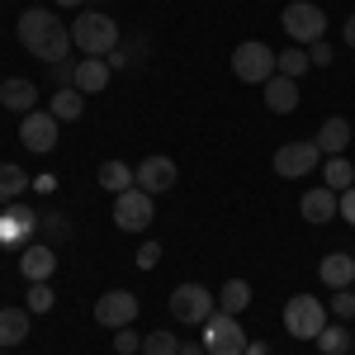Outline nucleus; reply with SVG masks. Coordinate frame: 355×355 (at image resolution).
<instances>
[{
	"mask_svg": "<svg viewBox=\"0 0 355 355\" xmlns=\"http://www.w3.org/2000/svg\"><path fill=\"white\" fill-rule=\"evenodd\" d=\"M15 33H19V48L28 57H38V62H48V67L67 62V53H71V24H62L53 10H43V5L24 10Z\"/></svg>",
	"mask_w": 355,
	"mask_h": 355,
	"instance_id": "1",
	"label": "nucleus"
},
{
	"mask_svg": "<svg viewBox=\"0 0 355 355\" xmlns=\"http://www.w3.org/2000/svg\"><path fill=\"white\" fill-rule=\"evenodd\" d=\"M119 43H123V33L114 24V15H105V10H81V15H76V24H71V48L81 57H110Z\"/></svg>",
	"mask_w": 355,
	"mask_h": 355,
	"instance_id": "2",
	"label": "nucleus"
},
{
	"mask_svg": "<svg viewBox=\"0 0 355 355\" xmlns=\"http://www.w3.org/2000/svg\"><path fill=\"white\" fill-rule=\"evenodd\" d=\"M166 303H171V318H175L180 327H204V322L218 313V294H214V289H204V284H194V279L175 284Z\"/></svg>",
	"mask_w": 355,
	"mask_h": 355,
	"instance_id": "3",
	"label": "nucleus"
},
{
	"mask_svg": "<svg viewBox=\"0 0 355 355\" xmlns=\"http://www.w3.org/2000/svg\"><path fill=\"white\" fill-rule=\"evenodd\" d=\"M279 28L294 38V48H313L327 33V10L313 5V0H289L284 15H279Z\"/></svg>",
	"mask_w": 355,
	"mask_h": 355,
	"instance_id": "4",
	"label": "nucleus"
},
{
	"mask_svg": "<svg viewBox=\"0 0 355 355\" xmlns=\"http://www.w3.org/2000/svg\"><path fill=\"white\" fill-rule=\"evenodd\" d=\"M327 318L331 313L318 294H294V299L284 303V331L294 341H318V331L327 327Z\"/></svg>",
	"mask_w": 355,
	"mask_h": 355,
	"instance_id": "5",
	"label": "nucleus"
},
{
	"mask_svg": "<svg viewBox=\"0 0 355 355\" xmlns=\"http://www.w3.org/2000/svg\"><path fill=\"white\" fill-rule=\"evenodd\" d=\"M275 71H279V67H275V48L270 43L246 38V43L232 48V76H237L242 85H266Z\"/></svg>",
	"mask_w": 355,
	"mask_h": 355,
	"instance_id": "6",
	"label": "nucleus"
},
{
	"mask_svg": "<svg viewBox=\"0 0 355 355\" xmlns=\"http://www.w3.org/2000/svg\"><path fill=\"white\" fill-rule=\"evenodd\" d=\"M322 162V147H318V137H303V142H279V152H275V175L279 180H303V175H313Z\"/></svg>",
	"mask_w": 355,
	"mask_h": 355,
	"instance_id": "7",
	"label": "nucleus"
},
{
	"mask_svg": "<svg viewBox=\"0 0 355 355\" xmlns=\"http://www.w3.org/2000/svg\"><path fill=\"white\" fill-rule=\"evenodd\" d=\"M246 331H242V318H232V313H214L209 322H204V351L209 355H246Z\"/></svg>",
	"mask_w": 355,
	"mask_h": 355,
	"instance_id": "8",
	"label": "nucleus"
},
{
	"mask_svg": "<svg viewBox=\"0 0 355 355\" xmlns=\"http://www.w3.org/2000/svg\"><path fill=\"white\" fill-rule=\"evenodd\" d=\"M152 218H157V204H152L147 190L133 185V190L114 194V227H119V232H147Z\"/></svg>",
	"mask_w": 355,
	"mask_h": 355,
	"instance_id": "9",
	"label": "nucleus"
},
{
	"mask_svg": "<svg viewBox=\"0 0 355 355\" xmlns=\"http://www.w3.org/2000/svg\"><path fill=\"white\" fill-rule=\"evenodd\" d=\"M137 313H142V303H137V294H128V289H105V294L95 299V322L110 327V331L133 327Z\"/></svg>",
	"mask_w": 355,
	"mask_h": 355,
	"instance_id": "10",
	"label": "nucleus"
},
{
	"mask_svg": "<svg viewBox=\"0 0 355 355\" xmlns=\"http://www.w3.org/2000/svg\"><path fill=\"white\" fill-rule=\"evenodd\" d=\"M57 128H62V123H57L48 110H28L24 119H19V142H24L28 152L48 157V152L57 147Z\"/></svg>",
	"mask_w": 355,
	"mask_h": 355,
	"instance_id": "11",
	"label": "nucleus"
},
{
	"mask_svg": "<svg viewBox=\"0 0 355 355\" xmlns=\"http://www.w3.org/2000/svg\"><path fill=\"white\" fill-rule=\"evenodd\" d=\"M133 171H137V190H147L152 199H157V194H166L175 180H180V166L171 162V157H147V162L133 166Z\"/></svg>",
	"mask_w": 355,
	"mask_h": 355,
	"instance_id": "12",
	"label": "nucleus"
},
{
	"mask_svg": "<svg viewBox=\"0 0 355 355\" xmlns=\"http://www.w3.org/2000/svg\"><path fill=\"white\" fill-rule=\"evenodd\" d=\"M57 270V251L48 242H28L19 251V275H24L28 284H43V279H53Z\"/></svg>",
	"mask_w": 355,
	"mask_h": 355,
	"instance_id": "13",
	"label": "nucleus"
},
{
	"mask_svg": "<svg viewBox=\"0 0 355 355\" xmlns=\"http://www.w3.org/2000/svg\"><path fill=\"white\" fill-rule=\"evenodd\" d=\"M33 232H38V214L10 199V209L0 214V242H5V246H10V242H28Z\"/></svg>",
	"mask_w": 355,
	"mask_h": 355,
	"instance_id": "14",
	"label": "nucleus"
},
{
	"mask_svg": "<svg viewBox=\"0 0 355 355\" xmlns=\"http://www.w3.org/2000/svg\"><path fill=\"white\" fill-rule=\"evenodd\" d=\"M299 214H303L308 223H318V227H322V223H331L336 214H341V194L327 190V185H318V190H308V194L299 199Z\"/></svg>",
	"mask_w": 355,
	"mask_h": 355,
	"instance_id": "15",
	"label": "nucleus"
},
{
	"mask_svg": "<svg viewBox=\"0 0 355 355\" xmlns=\"http://www.w3.org/2000/svg\"><path fill=\"white\" fill-rule=\"evenodd\" d=\"M318 279H322L327 289H351L355 284V256L351 251H327V256L318 261Z\"/></svg>",
	"mask_w": 355,
	"mask_h": 355,
	"instance_id": "16",
	"label": "nucleus"
},
{
	"mask_svg": "<svg viewBox=\"0 0 355 355\" xmlns=\"http://www.w3.org/2000/svg\"><path fill=\"white\" fill-rule=\"evenodd\" d=\"M0 105L10 114H19L24 119L28 110H38V85L24 81V76H10V81H0Z\"/></svg>",
	"mask_w": 355,
	"mask_h": 355,
	"instance_id": "17",
	"label": "nucleus"
},
{
	"mask_svg": "<svg viewBox=\"0 0 355 355\" xmlns=\"http://www.w3.org/2000/svg\"><path fill=\"white\" fill-rule=\"evenodd\" d=\"M110 76H114V71H110V62H105V57H81L71 85H76L81 95H100V90L110 85Z\"/></svg>",
	"mask_w": 355,
	"mask_h": 355,
	"instance_id": "18",
	"label": "nucleus"
},
{
	"mask_svg": "<svg viewBox=\"0 0 355 355\" xmlns=\"http://www.w3.org/2000/svg\"><path fill=\"white\" fill-rule=\"evenodd\" d=\"M261 90H266V110H270V114H294V110H299V81H289V76L275 71Z\"/></svg>",
	"mask_w": 355,
	"mask_h": 355,
	"instance_id": "19",
	"label": "nucleus"
},
{
	"mask_svg": "<svg viewBox=\"0 0 355 355\" xmlns=\"http://www.w3.org/2000/svg\"><path fill=\"white\" fill-rule=\"evenodd\" d=\"M318 147H322V157H346V147H351V119L331 114L327 123L318 128Z\"/></svg>",
	"mask_w": 355,
	"mask_h": 355,
	"instance_id": "20",
	"label": "nucleus"
},
{
	"mask_svg": "<svg viewBox=\"0 0 355 355\" xmlns=\"http://www.w3.org/2000/svg\"><path fill=\"white\" fill-rule=\"evenodd\" d=\"M28 341V308H0V351H15Z\"/></svg>",
	"mask_w": 355,
	"mask_h": 355,
	"instance_id": "21",
	"label": "nucleus"
},
{
	"mask_svg": "<svg viewBox=\"0 0 355 355\" xmlns=\"http://www.w3.org/2000/svg\"><path fill=\"white\" fill-rule=\"evenodd\" d=\"M48 114H53L57 123H76L85 114V95L76 90V85H67V90H53V105H48Z\"/></svg>",
	"mask_w": 355,
	"mask_h": 355,
	"instance_id": "22",
	"label": "nucleus"
},
{
	"mask_svg": "<svg viewBox=\"0 0 355 355\" xmlns=\"http://www.w3.org/2000/svg\"><path fill=\"white\" fill-rule=\"evenodd\" d=\"M133 185H137V171L128 162H105L100 166V190L123 194V190H133Z\"/></svg>",
	"mask_w": 355,
	"mask_h": 355,
	"instance_id": "23",
	"label": "nucleus"
},
{
	"mask_svg": "<svg viewBox=\"0 0 355 355\" xmlns=\"http://www.w3.org/2000/svg\"><path fill=\"white\" fill-rule=\"evenodd\" d=\"M246 308H251V284H246V279H227V284L218 289V313L242 318Z\"/></svg>",
	"mask_w": 355,
	"mask_h": 355,
	"instance_id": "24",
	"label": "nucleus"
},
{
	"mask_svg": "<svg viewBox=\"0 0 355 355\" xmlns=\"http://www.w3.org/2000/svg\"><path fill=\"white\" fill-rule=\"evenodd\" d=\"M322 185L327 190H336V194H346L355 185V166H351V157H327V166H322Z\"/></svg>",
	"mask_w": 355,
	"mask_h": 355,
	"instance_id": "25",
	"label": "nucleus"
},
{
	"mask_svg": "<svg viewBox=\"0 0 355 355\" xmlns=\"http://www.w3.org/2000/svg\"><path fill=\"white\" fill-rule=\"evenodd\" d=\"M318 351L322 355H351V331H346V322H327V327L318 331Z\"/></svg>",
	"mask_w": 355,
	"mask_h": 355,
	"instance_id": "26",
	"label": "nucleus"
},
{
	"mask_svg": "<svg viewBox=\"0 0 355 355\" xmlns=\"http://www.w3.org/2000/svg\"><path fill=\"white\" fill-rule=\"evenodd\" d=\"M28 185H33V175H24L19 166H10V162H0V199H19Z\"/></svg>",
	"mask_w": 355,
	"mask_h": 355,
	"instance_id": "27",
	"label": "nucleus"
},
{
	"mask_svg": "<svg viewBox=\"0 0 355 355\" xmlns=\"http://www.w3.org/2000/svg\"><path fill=\"white\" fill-rule=\"evenodd\" d=\"M275 67H279V76L299 81V76L308 71V67H313V62H308V48H284V53L275 57Z\"/></svg>",
	"mask_w": 355,
	"mask_h": 355,
	"instance_id": "28",
	"label": "nucleus"
},
{
	"mask_svg": "<svg viewBox=\"0 0 355 355\" xmlns=\"http://www.w3.org/2000/svg\"><path fill=\"white\" fill-rule=\"evenodd\" d=\"M142 355H180V341H175V331H147L142 336Z\"/></svg>",
	"mask_w": 355,
	"mask_h": 355,
	"instance_id": "29",
	"label": "nucleus"
},
{
	"mask_svg": "<svg viewBox=\"0 0 355 355\" xmlns=\"http://www.w3.org/2000/svg\"><path fill=\"white\" fill-rule=\"evenodd\" d=\"M351 289H355V284H351ZM351 289H331L327 313L336 318V322H351V318H355V294H351Z\"/></svg>",
	"mask_w": 355,
	"mask_h": 355,
	"instance_id": "30",
	"label": "nucleus"
},
{
	"mask_svg": "<svg viewBox=\"0 0 355 355\" xmlns=\"http://www.w3.org/2000/svg\"><path fill=\"white\" fill-rule=\"evenodd\" d=\"M53 284H48V279H43V284H28V294H24V308L28 313H48V308H53Z\"/></svg>",
	"mask_w": 355,
	"mask_h": 355,
	"instance_id": "31",
	"label": "nucleus"
},
{
	"mask_svg": "<svg viewBox=\"0 0 355 355\" xmlns=\"http://www.w3.org/2000/svg\"><path fill=\"white\" fill-rule=\"evenodd\" d=\"M114 351L119 355H142V336H137L133 327H119L114 331Z\"/></svg>",
	"mask_w": 355,
	"mask_h": 355,
	"instance_id": "32",
	"label": "nucleus"
},
{
	"mask_svg": "<svg viewBox=\"0 0 355 355\" xmlns=\"http://www.w3.org/2000/svg\"><path fill=\"white\" fill-rule=\"evenodd\" d=\"M38 232H53V237H62V242H67V237H71V227H67V223H62V214H48V218H43V214H38Z\"/></svg>",
	"mask_w": 355,
	"mask_h": 355,
	"instance_id": "33",
	"label": "nucleus"
},
{
	"mask_svg": "<svg viewBox=\"0 0 355 355\" xmlns=\"http://www.w3.org/2000/svg\"><path fill=\"white\" fill-rule=\"evenodd\" d=\"M331 57H336V48H331L327 38H318V43L308 48V62H313V67H331Z\"/></svg>",
	"mask_w": 355,
	"mask_h": 355,
	"instance_id": "34",
	"label": "nucleus"
},
{
	"mask_svg": "<svg viewBox=\"0 0 355 355\" xmlns=\"http://www.w3.org/2000/svg\"><path fill=\"white\" fill-rule=\"evenodd\" d=\"M71 76H76V62H57V67H53L57 90H67V85H71Z\"/></svg>",
	"mask_w": 355,
	"mask_h": 355,
	"instance_id": "35",
	"label": "nucleus"
},
{
	"mask_svg": "<svg viewBox=\"0 0 355 355\" xmlns=\"http://www.w3.org/2000/svg\"><path fill=\"white\" fill-rule=\"evenodd\" d=\"M157 261H162V246H157V242H147L142 251H137V266H142V270H152Z\"/></svg>",
	"mask_w": 355,
	"mask_h": 355,
	"instance_id": "36",
	"label": "nucleus"
},
{
	"mask_svg": "<svg viewBox=\"0 0 355 355\" xmlns=\"http://www.w3.org/2000/svg\"><path fill=\"white\" fill-rule=\"evenodd\" d=\"M336 218H346V223L355 227V185H351L346 194H341V214H336Z\"/></svg>",
	"mask_w": 355,
	"mask_h": 355,
	"instance_id": "37",
	"label": "nucleus"
},
{
	"mask_svg": "<svg viewBox=\"0 0 355 355\" xmlns=\"http://www.w3.org/2000/svg\"><path fill=\"white\" fill-rule=\"evenodd\" d=\"M105 62H110V71H128V48L119 43V48H114V53L105 57Z\"/></svg>",
	"mask_w": 355,
	"mask_h": 355,
	"instance_id": "38",
	"label": "nucleus"
},
{
	"mask_svg": "<svg viewBox=\"0 0 355 355\" xmlns=\"http://www.w3.org/2000/svg\"><path fill=\"white\" fill-rule=\"evenodd\" d=\"M33 185H38L43 194H53L57 190V175H53V171H48V175H33Z\"/></svg>",
	"mask_w": 355,
	"mask_h": 355,
	"instance_id": "39",
	"label": "nucleus"
},
{
	"mask_svg": "<svg viewBox=\"0 0 355 355\" xmlns=\"http://www.w3.org/2000/svg\"><path fill=\"white\" fill-rule=\"evenodd\" d=\"M341 43H346V48H355V10H351V19H346V28H341Z\"/></svg>",
	"mask_w": 355,
	"mask_h": 355,
	"instance_id": "40",
	"label": "nucleus"
},
{
	"mask_svg": "<svg viewBox=\"0 0 355 355\" xmlns=\"http://www.w3.org/2000/svg\"><path fill=\"white\" fill-rule=\"evenodd\" d=\"M246 355H270V346H266V341H251V346H246Z\"/></svg>",
	"mask_w": 355,
	"mask_h": 355,
	"instance_id": "41",
	"label": "nucleus"
},
{
	"mask_svg": "<svg viewBox=\"0 0 355 355\" xmlns=\"http://www.w3.org/2000/svg\"><path fill=\"white\" fill-rule=\"evenodd\" d=\"M180 355H209V351H204V341H199V346H180Z\"/></svg>",
	"mask_w": 355,
	"mask_h": 355,
	"instance_id": "42",
	"label": "nucleus"
},
{
	"mask_svg": "<svg viewBox=\"0 0 355 355\" xmlns=\"http://www.w3.org/2000/svg\"><path fill=\"white\" fill-rule=\"evenodd\" d=\"M57 5H67V10H81L85 0H57Z\"/></svg>",
	"mask_w": 355,
	"mask_h": 355,
	"instance_id": "43",
	"label": "nucleus"
}]
</instances>
